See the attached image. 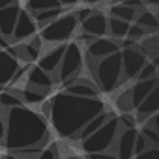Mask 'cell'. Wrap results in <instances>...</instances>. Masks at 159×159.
<instances>
[{
    "instance_id": "cell-1",
    "label": "cell",
    "mask_w": 159,
    "mask_h": 159,
    "mask_svg": "<svg viewBox=\"0 0 159 159\" xmlns=\"http://www.w3.org/2000/svg\"><path fill=\"white\" fill-rule=\"evenodd\" d=\"M49 122L62 139H75L92 118L107 111L99 98H77L66 92L54 94L49 99Z\"/></svg>"
},
{
    "instance_id": "cell-2",
    "label": "cell",
    "mask_w": 159,
    "mask_h": 159,
    "mask_svg": "<svg viewBox=\"0 0 159 159\" xmlns=\"http://www.w3.org/2000/svg\"><path fill=\"white\" fill-rule=\"evenodd\" d=\"M47 140L49 124L38 111L26 105L6 111V135L2 146H6L8 152L47 144Z\"/></svg>"
},
{
    "instance_id": "cell-3",
    "label": "cell",
    "mask_w": 159,
    "mask_h": 159,
    "mask_svg": "<svg viewBox=\"0 0 159 159\" xmlns=\"http://www.w3.org/2000/svg\"><path fill=\"white\" fill-rule=\"evenodd\" d=\"M90 71H92V77H94V84L98 86L99 92H114L120 84H122V62H120V51L107 56V58H101V60H96V62H90Z\"/></svg>"
},
{
    "instance_id": "cell-4",
    "label": "cell",
    "mask_w": 159,
    "mask_h": 159,
    "mask_svg": "<svg viewBox=\"0 0 159 159\" xmlns=\"http://www.w3.org/2000/svg\"><path fill=\"white\" fill-rule=\"evenodd\" d=\"M120 125H118V116L111 114V118L96 131L92 133L88 139H84L81 142V148L86 153H99V152H109L118 137Z\"/></svg>"
},
{
    "instance_id": "cell-5",
    "label": "cell",
    "mask_w": 159,
    "mask_h": 159,
    "mask_svg": "<svg viewBox=\"0 0 159 159\" xmlns=\"http://www.w3.org/2000/svg\"><path fill=\"white\" fill-rule=\"evenodd\" d=\"M77 28H79V23H77L75 15H73V13H64V15L56 17L52 23H49L47 26H43V28L39 30V38H41L43 41L54 43V45H58V43H67V41L75 36Z\"/></svg>"
},
{
    "instance_id": "cell-6",
    "label": "cell",
    "mask_w": 159,
    "mask_h": 159,
    "mask_svg": "<svg viewBox=\"0 0 159 159\" xmlns=\"http://www.w3.org/2000/svg\"><path fill=\"white\" fill-rule=\"evenodd\" d=\"M81 67H83V47H81V43H79V41L66 43V49H64L60 66L56 69L58 81L60 83H66V81L75 79L79 73H81Z\"/></svg>"
},
{
    "instance_id": "cell-7",
    "label": "cell",
    "mask_w": 159,
    "mask_h": 159,
    "mask_svg": "<svg viewBox=\"0 0 159 159\" xmlns=\"http://www.w3.org/2000/svg\"><path fill=\"white\" fill-rule=\"evenodd\" d=\"M157 86V77L155 79H146V81H137L133 86H129L127 90H124L118 98H116V107L122 112H133L140 101Z\"/></svg>"
},
{
    "instance_id": "cell-8",
    "label": "cell",
    "mask_w": 159,
    "mask_h": 159,
    "mask_svg": "<svg viewBox=\"0 0 159 159\" xmlns=\"http://www.w3.org/2000/svg\"><path fill=\"white\" fill-rule=\"evenodd\" d=\"M120 62H122V83H127L137 79L139 71L148 60L137 45L133 49H120Z\"/></svg>"
},
{
    "instance_id": "cell-9",
    "label": "cell",
    "mask_w": 159,
    "mask_h": 159,
    "mask_svg": "<svg viewBox=\"0 0 159 159\" xmlns=\"http://www.w3.org/2000/svg\"><path fill=\"white\" fill-rule=\"evenodd\" d=\"M120 51V41L112 39V38H96L86 45V56L88 62H96L101 58H107L114 52Z\"/></svg>"
},
{
    "instance_id": "cell-10",
    "label": "cell",
    "mask_w": 159,
    "mask_h": 159,
    "mask_svg": "<svg viewBox=\"0 0 159 159\" xmlns=\"http://www.w3.org/2000/svg\"><path fill=\"white\" fill-rule=\"evenodd\" d=\"M139 135V129L133 127V129H120L118 131V137L114 140V157L116 159H133L135 155V139Z\"/></svg>"
},
{
    "instance_id": "cell-11",
    "label": "cell",
    "mask_w": 159,
    "mask_h": 159,
    "mask_svg": "<svg viewBox=\"0 0 159 159\" xmlns=\"http://www.w3.org/2000/svg\"><path fill=\"white\" fill-rule=\"evenodd\" d=\"M36 32H38V26H36L34 17L26 10H21L17 23H15V28H13V34H11V39L15 43H23V41L30 39L32 36H36Z\"/></svg>"
},
{
    "instance_id": "cell-12",
    "label": "cell",
    "mask_w": 159,
    "mask_h": 159,
    "mask_svg": "<svg viewBox=\"0 0 159 159\" xmlns=\"http://www.w3.org/2000/svg\"><path fill=\"white\" fill-rule=\"evenodd\" d=\"M64 92L77 98H99V90L90 79H79V77L64 83Z\"/></svg>"
},
{
    "instance_id": "cell-13",
    "label": "cell",
    "mask_w": 159,
    "mask_h": 159,
    "mask_svg": "<svg viewBox=\"0 0 159 159\" xmlns=\"http://www.w3.org/2000/svg\"><path fill=\"white\" fill-rule=\"evenodd\" d=\"M25 81H26V86L28 88H34V90H39L43 94H49L52 84H54V79L45 73L43 69H39L38 66H30L28 71H26V77H25Z\"/></svg>"
},
{
    "instance_id": "cell-14",
    "label": "cell",
    "mask_w": 159,
    "mask_h": 159,
    "mask_svg": "<svg viewBox=\"0 0 159 159\" xmlns=\"http://www.w3.org/2000/svg\"><path fill=\"white\" fill-rule=\"evenodd\" d=\"M157 109H159V88L155 86V88L140 101V105L135 109V111H137V112H135L137 124H144L150 116L157 114Z\"/></svg>"
},
{
    "instance_id": "cell-15",
    "label": "cell",
    "mask_w": 159,
    "mask_h": 159,
    "mask_svg": "<svg viewBox=\"0 0 159 159\" xmlns=\"http://www.w3.org/2000/svg\"><path fill=\"white\" fill-rule=\"evenodd\" d=\"M64 49H66V43H58L54 47H51L47 52H43L41 58H38L39 62L36 64L39 69H43L45 73H49L51 77L56 73L58 66H60V60H62V54H64Z\"/></svg>"
},
{
    "instance_id": "cell-16",
    "label": "cell",
    "mask_w": 159,
    "mask_h": 159,
    "mask_svg": "<svg viewBox=\"0 0 159 159\" xmlns=\"http://www.w3.org/2000/svg\"><path fill=\"white\" fill-rule=\"evenodd\" d=\"M107 19L109 17L103 11H92V15L81 23V28L92 38H103L107 36Z\"/></svg>"
},
{
    "instance_id": "cell-17",
    "label": "cell",
    "mask_w": 159,
    "mask_h": 159,
    "mask_svg": "<svg viewBox=\"0 0 159 159\" xmlns=\"http://www.w3.org/2000/svg\"><path fill=\"white\" fill-rule=\"evenodd\" d=\"M19 11H21L19 4H13V6H8L4 10H0V36L2 38L11 39V34H13L15 23H17Z\"/></svg>"
},
{
    "instance_id": "cell-18",
    "label": "cell",
    "mask_w": 159,
    "mask_h": 159,
    "mask_svg": "<svg viewBox=\"0 0 159 159\" xmlns=\"http://www.w3.org/2000/svg\"><path fill=\"white\" fill-rule=\"evenodd\" d=\"M19 62L15 56H11L6 51H0V88H4L6 84L11 83V77L15 75V71L19 69Z\"/></svg>"
},
{
    "instance_id": "cell-19",
    "label": "cell",
    "mask_w": 159,
    "mask_h": 159,
    "mask_svg": "<svg viewBox=\"0 0 159 159\" xmlns=\"http://www.w3.org/2000/svg\"><path fill=\"white\" fill-rule=\"evenodd\" d=\"M135 25L140 26L146 34H153V32L159 28V19H157L155 11H152V10H142V11L137 13Z\"/></svg>"
},
{
    "instance_id": "cell-20",
    "label": "cell",
    "mask_w": 159,
    "mask_h": 159,
    "mask_svg": "<svg viewBox=\"0 0 159 159\" xmlns=\"http://www.w3.org/2000/svg\"><path fill=\"white\" fill-rule=\"evenodd\" d=\"M111 114H112V112H109V111H103L101 114H98L96 118H92V120H90V122H88V124H86L83 129H81V131L77 133V137H75V139H77L79 142H83L84 139H88L92 133H96V131H98V129H99V127H101V125H103V124L109 120V118H111Z\"/></svg>"
},
{
    "instance_id": "cell-21",
    "label": "cell",
    "mask_w": 159,
    "mask_h": 159,
    "mask_svg": "<svg viewBox=\"0 0 159 159\" xmlns=\"http://www.w3.org/2000/svg\"><path fill=\"white\" fill-rule=\"evenodd\" d=\"M13 92L19 96V99L23 101V105L25 103H28V105H41L45 101V98H47V94H43L39 90H34V88H28V86L15 88Z\"/></svg>"
},
{
    "instance_id": "cell-22",
    "label": "cell",
    "mask_w": 159,
    "mask_h": 159,
    "mask_svg": "<svg viewBox=\"0 0 159 159\" xmlns=\"http://www.w3.org/2000/svg\"><path fill=\"white\" fill-rule=\"evenodd\" d=\"M127 30H129V23L120 21V19H114V17H109V19H107V34H109L112 39H116V41L125 39Z\"/></svg>"
},
{
    "instance_id": "cell-23",
    "label": "cell",
    "mask_w": 159,
    "mask_h": 159,
    "mask_svg": "<svg viewBox=\"0 0 159 159\" xmlns=\"http://www.w3.org/2000/svg\"><path fill=\"white\" fill-rule=\"evenodd\" d=\"M54 8H62L58 4V0H26V11L30 15L45 11V10H54Z\"/></svg>"
},
{
    "instance_id": "cell-24",
    "label": "cell",
    "mask_w": 159,
    "mask_h": 159,
    "mask_svg": "<svg viewBox=\"0 0 159 159\" xmlns=\"http://www.w3.org/2000/svg\"><path fill=\"white\" fill-rule=\"evenodd\" d=\"M109 11H111V17L120 19V21H125V23H131V21H135V17H137V11H135V10H131L129 6L122 4V2L114 4Z\"/></svg>"
},
{
    "instance_id": "cell-25",
    "label": "cell",
    "mask_w": 159,
    "mask_h": 159,
    "mask_svg": "<svg viewBox=\"0 0 159 159\" xmlns=\"http://www.w3.org/2000/svg\"><path fill=\"white\" fill-rule=\"evenodd\" d=\"M62 15V8H54V10H45V11H39V13H34V21H36V26L41 30L43 26H47L49 23H52L56 17Z\"/></svg>"
},
{
    "instance_id": "cell-26",
    "label": "cell",
    "mask_w": 159,
    "mask_h": 159,
    "mask_svg": "<svg viewBox=\"0 0 159 159\" xmlns=\"http://www.w3.org/2000/svg\"><path fill=\"white\" fill-rule=\"evenodd\" d=\"M139 49H140V52L146 56V60L152 58V62H157V52H159V49H157V36H155V34L144 38L142 47H139Z\"/></svg>"
},
{
    "instance_id": "cell-27",
    "label": "cell",
    "mask_w": 159,
    "mask_h": 159,
    "mask_svg": "<svg viewBox=\"0 0 159 159\" xmlns=\"http://www.w3.org/2000/svg\"><path fill=\"white\" fill-rule=\"evenodd\" d=\"M23 105V101L19 99V96L13 92V90H6V92H0V109L4 112L13 109V107H19Z\"/></svg>"
},
{
    "instance_id": "cell-28",
    "label": "cell",
    "mask_w": 159,
    "mask_h": 159,
    "mask_svg": "<svg viewBox=\"0 0 159 159\" xmlns=\"http://www.w3.org/2000/svg\"><path fill=\"white\" fill-rule=\"evenodd\" d=\"M155 77H157V62H146L137 75V81H146V79H155Z\"/></svg>"
},
{
    "instance_id": "cell-29",
    "label": "cell",
    "mask_w": 159,
    "mask_h": 159,
    "mask_svg": "<svg viewBox=\"0 0 159 159\" xmlns=\"http://www.w3.org/2000/svg\"><path fill=\"white\" fill-rule=\"evenodd\" d=\"M118 125H120V129H133V127H137L135 114L133 112H122L118 116Z\"/></svg>"
},
{
    "instance_id": "cell-30",
    "label": "cell",
    "mask_w": 159,
    "mask_h": 159,
    "mask_svg": "<svg viewBox=\"0 0 159 159\" xmlns=\"http://www.w3.org/2000/svg\"><path fill=\"white\" fill-rule=\"evenodd\" d=\"M139 133L148 140V144H150V146H159V131H155V129H150V127L142 125V129H140Z\"/></svg>"
},
{
    "instance_id": "cell-31",
    "label": "cell",
    "mask_w": 159,
    "mask_h": 159,
    "mask_svg": "<svg viewBox=\"0 0 159 159\" xmlns=\"http://www.w3.org/2000/svg\"><path fill=\"white\" fill-rule=\"evenodd\" d=\"M36 159H60V150L56 148V144H49L39 152Z\"/></svg>"
},
{
    "instance_id": "cell-32",
    "label": "cell",
    "mask_w": 159,
    "mask_h": 159,
    "mask_svg": "<svg viewBox=\"0 0 159 159\" xmlns=\"http://www.w3.org/2000/svg\"><path fill=\"white\" fill-rule=\"evenodd\" d=\"M127 39H131V41H139V39H142V38H146V32L140 28V26H137L135 23L133 25H129V30H127V36H125Z\"/></svg>"
},
{
    "instance_id": "cell-33",
    "label": "cell",
    "mask_w": 159,
    "mask_h": 159,
    "mask_svg": "<svg viewBox=\"0 0 159 159\" xmlns=\"http://www.w3.org/2000/svg\"><path fill=\"white\" fill-rule=\"evenodd\" d=\"M135 159H159V148H157V146H150V148H146L144 152L137 153Z\"/></svg>"
},
{
    "instance_id": "cell-34",
    "label": "cell",
    "mask_w": 159,
    "mask_h": 159,
    "mask_svg": "<svg viewBox=\"0 0 159 159\" xmlns=\"http://www.w3.org/2000/svg\"><path fill=\"white\" fill-rule=\"evenodd\" d=\"M146 148H150V144H148V140L139 133V135H137V139H135V150H133V152H135V155H137V153H140V152H144ZM135 155H133V157H135Z\"/></svg>"
},
{
    "instance_id": "cell-35",
    "label": "cell",
    "mask_w": 159,
    "mask_h": 159,
    "mask_svg": "<svg viewBox=\"0 0 159 159\" xmlns=\"http://www.w3.org/2000/svg\"><path fill=\"white\" fill-rule=\"evenodd\" d=\"M92 11H94L92 8H81V10H79L77 13H73V15H75V19H77V23H79V25H81L83 21H86V19H88V17L92 15Z\"/></svg>"
},
{
    "instance_id": "cell-36",
    "label": "cell",
    "mask_w": 159,
    "mask_h": 159,
    "mask_svg": "<svg viewBox=\"0 0 159 159\" xmlns=\"http://www.w3.org/2000/svg\"><path fill=\"white\" fill-rule=\"evenodd\" d=\"M86 159H116L112 152H99V153H88Z\"/></svg>"
},
{
    "instance_id": "cell-37",
    "label": "cell",
    "mask_w": 159,
    "mask_h": 159,
    "mask_svg": "<svg viewBox=\"0 0 159 159\" xmlns=\"http://www.w3.org/2000/svg\"><path fill=\"white\" fill-rule=\"evenodd\" d=\"M4 135H6V112L0 109V144L4 142Z\"/></svg>"
},
{
    "instance_id": "cell-38",
    "label": "cell",
    "mask_w": 159,
    "mask_h": 159,
    "mask_svg": "<svg viewBox=\"0 0 159 159\" xmlns=\"http://www.w3.org/2000/svg\"><path fill=\"white\" fill-rule=\"evenodd\" d=\"M26 43H28L30 47H34L38 52H41V47H43V39H41L39 36H32V38H30V41H26Z\"/></svg>"
},
{
    "instance_id": "cell-39",
    "label": "cell",
    "mask_w": 159,
    "mask_h": 159,
    "mask_svg": "<svg viewBox=\"0 0 159 159\" xmlns=\"http://www.w3.org/2000/svg\"><path fill=\"white\" fill-rule=\"evenodd\" d=\"M13 4H17V0H0V10H4L8 6H13Z\"/></svg>"
},
{
    "instance_id": "cell-40",
    "label": "cell",
    "mask_w": 159,
    "mask_h": 159,
    "mask_svg": "<svg viewBox=\"0 0 159 159\" xmlns=\"http://www.w3.org/2000/svg\"><path fill=\"white\" fill-rule=\"evenodd\" d=\"M81 0H58V4L60 6H75V4H79Z\"/></svg>"
},
{
    "instance_id": "cell-41",
    "label": "cell",
    "mask_w": 159,
    "mask_h": 159,
    "mask_svg": "<svg viewBox=\"0 0 159 159\" xmlns=\"http://www.w3.org/2000/svg\"><path fill=\"white\" fill-rule=\"evenodd\" d=\"M142 2H144V4H148L150 8H155V6L159 4V0H142Z\"/></svg>"
},
{
    "instance_id": "cell-42",
    "label": "cell",
    "mask_w": 159,
    "mask_h": 159,
    "mask_svg": "<svg viewBox=\"0 0 159 159\" xmlns=\"http://www.w3.org/2000/svg\"><path fill=\"white\" fill-rule=\"evenodd\" d=\"M88 4H101V2H107V0H84Z\"/></svg>"
},
{
    "instance_id": "cell-43",
    "label": "cell",
    "mask_w": 159,
    "mask_h": 159,
    "mask_svg": "<svg viewBox=\"0 0 159 159\" xmlns=\"http://www.w3.org/2000/svg\"><path fill=\"white\" fill-rule=\"evenodd\" d=\"M4 159H17V157H15V155H13V153H11V152H8V153H6V155H4Z\"/></svg>"
},
{
    "instance_id": "cell-44",
    "label": "cell",
    "mask_w": 159,
    "mask_h": 159,
    "mask_svg": "<svg viewBox=\"0 0 159 159\" xmlns=\"http://www.w3.org/2000/svg\"><path fill=\"white\" fill-rule=\"evenodd\" d=\"M66 159H84V157H81V155H69V157H66Z\"/></svg>"
},
{
    "instance_id": "cell-45",
    "label": "cell",
    "mask_w": 159,
    "mask_h": 159,
    "mask_svg": "<svg viewBox=\"0 0 159 159\" xmlns=\"http://www.w3.org/2000/svg\"><path fill=\"white\" fill-rule=\"evenodd\" d=\"M118 2H127V0H118Z\"/></svg>"
}]
</instances>
